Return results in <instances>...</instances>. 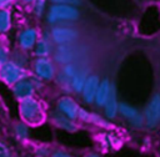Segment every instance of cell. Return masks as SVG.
<instances>
[{
	"mask_svg": "<svg viewBox=\"0 0 160 157\" xmlns=\"http://www.w3.org/2000/svg\"><path fill=\"white\" fill-rule=\"evenodd\" d=\"M12 22V15L9 7L6 9H0V35L8 32L11 27Z\"/></svg>",
	"mask_w": 160,
	"mask_h": 157,
	"instance_id": "17",
	"label": "cell"
},
{
	"mask_svg": "<svg viewBox=\"0 0 160 157\" xmlns=\"http://www.w3.org/2000/svg\"><path fill=\"white\" fill-rule=\"evenodd\" d=\"M38 39H39V32L35 27H25L24 30L20 31L18 42L22 50H30L34 49Z\"/></svg>",
	"mask_w": 160,
	"mask_h": 157,
	"instance_id": "7",
	"label": "cell"
},
{
	"mask_svg": "<svg viewBox=\"0 0 160 157\" xmlns=\"http://www.w3.org/2000/svg\"><path fill=\"white\" fill-rule=\"evenodd\" d=\"M85 157H100L98 153H89V155H86Z\"/></svg>",
	"mask_w": 160,
	"mask_h": 157,
	"instance_id": "31",
	"label": "cell"
},
{
	"mask_svg": "<svg viewBox=\"0 0 160 157\" xmlns=\"http://www.w3.org/2000/svg\"><path fill=\"white\" fill-rule=\"evenodd\" d=\"M54 122L56 126H59L61 130H65L68 132H74L76 131V126L75 123L71 121V118L66 117L65 115H62L61 112H58L54 115Z\"/></svg>",
	"mask_w": 160,
	"mask_h": 157,
	"instance_id": "15",
	"label": "cell"
},
{
	"mask_svg": "<svg viewBox=\"0 0 160 157\" xmlns=\"http://www.w3.org/2000/svg\"><path fill=\"white\" fill-rule=\"evenodd\" d=\"M20 115L24 121H26L28 123H31V125H39L44 120L42 107H41L40 102L36 98H34L32 96L21 100Z\"/></svg>",
	"mask_w": 160,
	"mask_h": 157,
	"instance_id": "2",
	"label": "cell"
},
{
	"mask_svg": "<svg viewBox=\"0 0 160 157\" xmlns=\"http://www.w3.org/2000/svg\"><path fill=\"white\" fill-rule=\"evenodd\" d=\"M88 77V71L86 70H78L76 74L72 76L71 78V90H74L75 92H81L82 87H84V83H85V80Z\"/></svg>",
	"mask_w": 160,
	"mask_h": 157,
	"instance_id": "16",
	"label": "cell"
},
{
	"mask_svg": "<svg viewBox=\"0 0 160 157\" xmlns=\"http://www.w3.org/2000/svg\"><path fill=\"white\" fill-rule=\"evenodd\" d=\"M78 117H80L81 120H89L90 113H89L86 110H84V108H80V107H79V111H78Z\"/></svg>",
	"mask_w": 160,
	"mask_h": 157,
	"instance_id": "27",
	"label": "cell"
},
{
	"mask_svg": "<svg viewBox=\"0 0 160 157\" xmlns=\"http://www.w3.org/2000/svg\"><path fill=\"white\" fill-rule=\"evenodd\" d=\"M74 57H75V51L70 46V44L58 45V47L54 51V60L60 65H65V64L72 62Z\"/></svg>",
	"mask_w": 160,
	"mask_h": 157,
	"instance_id": "11",
	"label": "cell"
},
{
	"mask_svg": "<svg viewBox=\"0 0 160 157\" xmlns=\"http://www.w3.org/2000/svg\"><path fill=\"white\" fill-rule=\"evenodd\" d=\"M78 37V31L74 27L65 26V25H54L50 31V39L56 45H65L71 44Z\"/></svg>",
	"mask_w": 160,
	"mask_h": 157,
	"instance_id": "4",
	"label": "cell"
},
{
	"mask_svg": "<svg viewBox=\"0 0 160 157\" xmlns=\"http://www.w3.org/2000/svg\"><path fill=\"white\" fill-rule=\"evenodd\" d=\"M52 4H66V5H74L79 6L81 4V0H50Z\"/></svg>",
	"mask_w": 160,
	"mask_h": 157,
	"instance_id": "25",
	"label": "cell"
},
{
	"mask_svg": "<svg viewBox=\"0 0 160 157\" xmlns=\"http://www.w3.org/2000/svg\"><path fill=\"white\" fill-rule=\"evenodd\" d=\"M80 16L78 6L66 4H51L46 12V20L50 25L62 24L68 21H75Z\"/></svg>",
	"mask_w": 160,
	"mask_h": 157,
	"instance_id": "1",
	"label": "cell"
},
{
	"mask_svg": "<svg viewBox=\"0 0 160 157\" xmlns=\"http://www.w3.org/2000/svg\"><path fill=\"white\" fill-rule=\"evenodd\" d=\"M104 107H105V116L108 118H114L118 115V112H119V102H118L116 90H115V86L114 85H112L110 96H109L108 101L105 102Z\"/></svg>",
	"mask_w": 160,
	"mask_h": 157,
	"instance_id": "14",
	"label": "cell"
},
{
	"mask_svg": "<svg viewBox=\"0 0 160 157\" xmlns=\"http://www.w3.org/2000/svg\"><path fill=\"white\" fill-rule=\"evenodd\" d=\"M0 157H11V153L9 151V148L0 142Z\"/></svg>",
	"mask_w": 160,
	"mask_h": 157,
	"instance_id": "26",
	"label": "cell"
},
{
	"mask_svg": "<svg viewBox=\"0 0 160 157\" xmlns=\"http://www.w3.org/2000/svg\"><path fill=\"white\" fill-rule=\"evenodd\" d=\"M58 110H59V112H61L62 115H65L66 117L72 120V118L78 117L79 106L71 97L64 96L58 101Z\"/></svg>",
	"mask_w": 160,
	"mask_h": 157,
	"instance_id": "10",
	"label": "cell"
},
{
	"mask_svg": "<svg viewBox=\"0 0 160 157\" xmlns=\"http://www.w3.org/2000/svg\"><path fill=\"white\" fill-rule=\"evenodd\" d=\"M145 122L148 127H155L160 122V95L155 93L145 108Z\"/></svg>",
	"mask_w": 160,
	"mask_h": 157,
	"instance_id": "6",
	"label": "cell"
},
{
	"mask_svg": "<svg viewBox=\"0 0 160 157\" xmlns=\"http://www.w3.org/2000/svg\"><path fill=\"white\" fill-rule=\"evenodd\" d=\"M99 82H100V78H99L98 75H88V77L85 80V83H84V87L81 90L82 98H84L85 102H88V103L94 102Z\"/></svg>",
	"mask_w": 160,
	"mask_h": 157,
	"instance_id": "8",
	"label": "cell"
},
{
	"mask_svg": "<svg viewBox=\"0 0 160 157\" xmlns=\"http://www.w3.org/2000/svg\"><path fill=\"white\" fill-rule=\"evenodd\" d=\"M34 51L38 57H48L52 51V41L50 36H46V37L44 36V37L38 39L34 46Z\"/></svg>",
	"mask_w": 160,
	"mask_h": 157,
	"instance_id": "13",
	"label": "cell"
},
{
	"mask_svg": "<svg viewBox=\"0 0 160 157\" xmlns=\"http://www.w3.org/2000/svg\"><path fill=\"white\" fill-rule=\"evenodd\" d=\"M9 50L4 45H0V67L9 61Z\"/></svg>",
	"mask_w": 160,
	"mask_h": 157,
	"instance_id": "22",
	"label": "cell"
},
{
	"mask_svg": "<svg viewBox=\"0 0 160 157\" xmlns=\"http://www.w3.org/2000/svg\"><path fill=\"white\" fill-rule=\"evenodd\" d=\"M12 2H14V0H0V9H6Z\"/></svg>",
	"mask_w": 160,
	"mask_h": 157,
	"instance_id": "28",
	"label": "cell"
},
{
	"mask_svg": "<svg viewBox=\"0 0 160 157\" xmlns=\"http://www.w3.org/2000/svg\"><path fill=\"white\" fill-rule=\"evenodd\" d=\"M111 88H112V85H111V82L109 81V78L100 80L99 86H98V90H96L95 100H94L98 106L102 107V106L105 105V102L108 101V98H109V96H110Z\"/></svg>",
	"mask_w": 160,
	"mask_h": 157,
	"instance_id": "12",
	"label": "cell"
},
{
	"mask_svg": "<svg viewBox=\"0 0 160 157\" xmlns=\"http://www.w3.org/2000/svg\"><path fill=\"white\" fill-rule=\"evenodd\" d=\"M15 133H16V136L19 137V138H26L28 137V135H29V128H28V126L25 125V123H18L16 126H15Z\"/></svg>",
	"mask_w": 160,
	"mask_h": 157,
	"instance_id": "21",
	"label": "cell"
},
{
	"mask_svg": "<svg viewBox=\"0 0 160 157\" xmlns=\"http://www.w3.org/2000/svg\"><path fill=\"white\" fill-rule=\"evenodd\" d=\"M46 2H48V0H35L32 2V12L38 17L44 16L45 10H46Z\"/></svg>",
	"mask_w": 160,
	"mask_h": 157,
	"instance_id": "19",
	"label": "cell"
},
{
	"mask_svg": "<svg viewBox=\"0 0 160 157\" xmlns=\"http://www.w3.org/2000/svg\"><path fill=\"white\" fill-rule=\"evenodd\" d=\"M51 157H71L70 155H68L66 152H62V151H58V152H55V153H52V156Z\"/></svg>",
	"mask_w": 160,
	"mask_h": 157,
	"instance_id": "29",
	"label": "cell"
},
{
	"mask_svg": "<svg viewBox=\"0 0 160 157\" xmlns=\"http://www.w3.org/2000/svg\"><path fill=\"white\" fill-rule=\"evenodd\" d=\"M34 71L36 77L44 81H50L55 77L56 70L49 57H38L34 62Z\"/></svg>",
	"mask_w": 160,
	"mask_h": 157,
	"instance_id": "5",
	"label": "cell"
},
{
	"mask_svg": "<svg viewBox=\"0 0 160 157\" xmlns=\"http://www.w3.org/2000/svg\"><path fill=\"white\" fill-rule=\"evenodd\" d=\"M129 121H130V123H131L132 126H136V127H139V126H141V125L144 123V116H142V115L139 112L138 115H135L134 117H131Z\"/></svg>",
	"mask_w": 160,
	"mask_h": 157,
	"instance_id": "23",
	"label": "cell"
},
{
	"mask_svg": "<svg viewBox=\"0 0 160 157\" xmlns=\"http://www.w3.org/2000/svg\"><path fill=\"white\" fill-rule=\"evenodd\" d=\"M22 4H32L35 0H20Z\"/></svg>",
	"mask_w": 160,
	"mask_h": 157,
	"instance_id": "30",
	"label": "cell"
},
{
	"mask_svg": "<svg viewBox=\"0 0 160 157\" xmlns=\"http://www.w3.org/2000/svg\"><path fill=\"white\" fill-rule=\"evenodd\" d=\"M119 112L121 113V116H124V117H126V118H129V120H130L131 117H134L135 115L139 113L138 108H135L134 106H131V105H129V103H126V102L119 103Z\"/></svg>",
	"mask_w": 160,
	"mask_h": 157,
	"instance_id": "18",
	"label": "cell"
},
{
	"mask_svg": "<svg viewBox=\"0 0 160 157\" xmlns=\"http://www.w3.org/2000/svg\"><path fill=\"white\" fill-rule=\"evenodd\" d=\"M12 91L15 93V96L20 100H24V98H28V97H31L35 92V87L31 82L30 78H21L19 80L18 82L14 83V87H12Z\"/></svg>",
	"mask_w": 160,
	"mask_h": 157,
	"instance_id": "9",
	"label": "cell"
},
{
	"mask_svg": "<svg viewBox=\"0 0 160 157\" xmlns=\"http://www.w3.org/2000/svg\"><path fill=\"white\" fill-rule=\"evenodd\" d=\"M89 120H90V121H92V122H94V123H96V125H100V126H108L106 121H105L102 117H100L99 115H95V113H90V117H89Z\"/></svg>",
	"mask_w": 160,
	"mask_h": 157,
	"instance_id": "24",
	"label": "cell"
},
{
	"mask_svg": "<svg viewBox=\"0 0 160 157\" xmlns=\"http://www.w3.org/2000/svg\"><path fill=\"white\" fill-rule=\"evenodd\" d=\"M26 76V70L24 66L16 64L15 61H8L0 67V78L8 83V85H14L19 80L24 78Z\"/></svg>",
	"mask_w": 160,
	"mask_h": 157,
	"instance_id": "3",
	"label": "cell"
},
{
	"mask_svg": "<svg viewBox=\"0 0 160 157\" xmlns=\"http://www.w3.org/2000/svg\"><path fill=\"white\" fill-rule=\"evenodd\" d=\"M79 69H78V66L75 65V64H72V62H69V64H65V65H62V70H61V74L62 75H65L68 78H72V76L76 74V71H78Z\"/></svg>",
	"mask_w": 160,
	"mask_h": 157,
	"instance_id": "20",
	"label": "cell"
}]
</instances>
